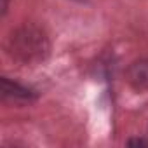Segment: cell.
I'll return each instance as SVG.
<instances>
[{"mask_svg": "<svg viewBox=\"0 0 148 148\" xmlns=\"http://www.w3.org/2000/svg\"><path fill=\"white\" fill-rule=\"evenodd\" d=\"M77 2H84V0H77Z\"/></svg>", "mask_w": 148, "mask_h": 148, "instance_id": "8992f818", "label": "cell"}, {"mask_svg": "<svg viewBox=\"0 0 148 148\" xmlns=\"http://www.w3.org/2000/svg\"><path fill=\"white\" fill-rule=\"evenodd\" d=\"M127 146H148V139L145 138H131L125 141Z\"/></svg>", "mask_w": 148, "mask_h": 148, "instance_id": "277c9868", "label": "cell"}, {"mask_svg": "<svg viewBox=\"0 0 148 148\" xmlns=\"http://www.w3.org/2000/svg\"><path fill=\"white\" fill-rule=\"evenodd\" d=\"M9 7H11V0H2V18H5L7 16V12H9Z\"/></svg>", "mask_w": 148, "mask_h": 148, "instance_id": "5b68a950", "label": "cell"}, {"mask_svg": "<svg viewBox=\"0 0 148 148\" xmlns=\"http://www.w3.org/2000/svg\"><path fill=\"white\" fill-rule=\"evenodd\" d=\"M0 94H2L4 101L14 105H32L38 99V92L35 89L9 77H2V80H0Z\"/></svg>", "mask_w": 148, "mask_h": 148, "instance_id": "7a4b0ae2", "label": "cell"}, {"mask_svg": "<svg viewBox=\"0 0 148 148\" xmlns=\"http://www.w3.org/2000/svg\"><path fill=\"white\" fill-rule=\"evenodd\" d=\"M125 80L136 92H148V58L132 61L125 70Z\"/></svg>", "mask_w": 148, "mask_h": 148, "instance_id": "3957f363", "label": "cell"}, {"mask_svg": "<svg viewBox=\"0 0 148 148\" xmlns=\"http://www.w3.org/2000/svg\"><path fill=\"white\" fill-rule=\"evenodd\" d=\"M4 49L14 63L21 66H38L51 56V38L38 25L25 23L11 30Z\"/></svg>", "mask_w": 148, "mask_h": 148, "instance_id": "6da1fadb", "label": "cell"}]
</instances>
